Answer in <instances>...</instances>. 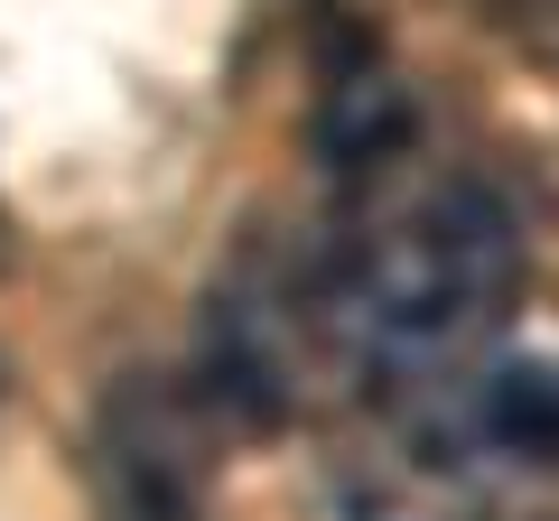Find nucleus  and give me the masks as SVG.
Wrapping results in <instances>:
<instances>
[{"instance_id":"nucleus-1","label":"nucleus","mask_w":559,"mask_h":521,"mask_svg":"<svg viewBox=\"0 0 559 521\" xmlns=\"http://www.w3.org/2000/svg\"><path fill=\"white\" fill-rule=\"evenodd\" d=\"M513 289H522L513 205L485 178H439V186H419L411 205H392L345 252L326 307H336V326H345L364 373L429 381V373L466 363L495 336Z\"/></svg>"},{"instance_id":"nucleus-2","label":"nucleus","mask_w":559,"mask_h":521,"mask_svg":"<svg viewBox=\"0 0 559 521\" xmlns=\"http://www.w3.org/2000/svg\"><path fill=\"white\" fill-rule=\"evenodd\" d=\"M94 475H103L112 521H197V502H205L197 401L150 381V373H131L94 420Z\"/></svg>"},{"instance_id":"nucleus-3","label":"nucleus","mask_w":559,"mask_h":521,"mask_svg":"<svg viewBox=\"0 0 559 521\" xmlns=\"http://www.w3.org/2000/svg\"><path fill=\"white\" fill-rule=\"evenodd\" d=\"M476 438L513 465H559V363L522 354L476 381Z\"/></svg>"},{"instance_id":"nucleus-4","label":"nucleus","mask_w":559,"mask_h":521,"mask_svg":"<svg viewBox=\"0 0 559 521\" xmlns=\"http://www.w3.org/2000/svg\"><path fill=\"white\" fill-rule=\"evenodd\" d=\"M401 131H411V94H401L392 75H336L326 84V102H318V149L336 168H364V159H382V149H401Z\"/></svg>"}]
</instances>
